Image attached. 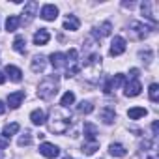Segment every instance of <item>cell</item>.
<instances>
[{"instance_id": "cell-1", "label": "cell", "mask_w": 159, "mask_h": 159, "mask_svg": "<svg viewBox=\"0 0 159 159\" xmlns=\"http://www.w3.org/2000/svg\"><path fill=\"white\" fill-rule=\"evenodd\" d=\"M47 125H49V131L51 133H56V135H64L69 125H71V114L64 109V107H58V109H52L51 111V116L47 120Z\"/></svg>"}, {"instance_id": "cell-2", "label": "cell", "mask_w": 159, "mask_h": 159, "mask_svg": "<svg viewBox=\"0 0 159 159\" xmlns=\"http://www.w3.org/2000/svg\"><path fill=\"white\" fill-rule=\"evenodd\" d=\"M56 92H58V77L56 75H49V77H45L43 81L39 83V86H38V98L39 99H51L52 96H56Z\"/></svg>"}, {"instance_id": "cell-3", "label": "cell", "mask_w": 159, "mask_h": 159, "mask_svg": "<svg viewBox=\"0 0 159 159\" xmlns=\"http://www.w3.org/2000/svg\"><path fill=\"white\" fill-rule=\"evenodd\" d=\"M152 30H153L152 26H146V25L140 23V21H131V23H129V36H131L133 39H144V38L150 36Z\"/></svg>"}, {"instance_id": "cell-4", "label": "cell", "mask_w": 159, "mask_h": 159, "mask_svg": "<svg viewBox=\"0 0 159 159\" xmlns=\"http://www.w3.org/2000/svg\"><path fill=\"white\" fill-rule=\"evenodd\" d=\"M125 83V77L122 75V73H118V75H114V77H111L109 81L105 83V86H103V92L105 94H111L112 90H116L118 86H122Z\"/></svg>"}, {"instance_id": "cell-5", "label": "cell", "mask_w": 159, "mask_h": 159, "mask_svg": "<svg viewBox=\"0 0 159 159\" xmlns=\"http://www.w3.org/2000/svg\"><path fill=\"white\" fill-rule=\"evenodd\" d=\"M140 90H142V84H140V81H139V79H131L129 83H125L124 94H125L127 98H137V96L140 94Z\"/></svg>"}, {"instance_id": "cell-6", "label": "cell", "mask_w": 159, "mask_h": 159, "mask_svg": "<svg viewBox=\"0 0 159 159\" xmlns=\"http://www.w3.org/2000/svg\"><path fill=\"white\" fill-rule=\"evenodd\" d=\"M124 52H125V39L122 36H114L111 43V56H120Z\"/></svg>"}, {"instance_id": "cell-7", "label": "cell", "mask_w": 159, "mask_h": 159, "mask_svg": "<svg viewBox=\"0 0 159 159\" xmlns=\"http://www.w3.org/2000/svg\"><path fill=\"white\" fill-rule=\"evenodd\" d=\"M39 17L45 19V21H54V19L58 17V8H56L54 4H45V6L41 8Z\"/></svg>"}, {"instance_id": "cell-8", "label": "cell", "mask_w": 159, "mask_h": 159, "mask_svg": "<svg viewBox=\"0 0 159 159\" xmlns=\"http://www.w3.org/2000/svg\"><path fill=\"white\" fill-rule=\"evenodd\" d=\"M39 153L45 155V157H49V159H54V157H58L60 150H58V146H54V144H51V142H43V144L39 146Z\"/></svg>"}, {"instance_id": "cell-9", "label": "cell", "mask_w": 159, "mask_h": 159, "mask_svg": "<svg viewBox=\"0 0 159 159\" xmlns=\"http://www.w3.org/2000/svg\"><path fill=\"white\" fill-rule=\"evenodd\" d=\"M23 99H25V92H23V90L13 92V94H10V96H8V105H10L11 109H19V107H21V103H23Z\"/></svg>"}, {"instance_id": "cell-10", "label": "cell", "mask_w": 159, "mask_h": 159, "mask_svg": "<svg viewBox=\"0 0 159 159\" xmlns=\"http://www.w3.org/2000/svg\"><path fill=\"white\" fill-rule=\"evenodd\" d=\"M152 8H153V2H148V0H146V2H142L140 4V10H142V15L146 17V19H150L153 25L157 23V17H155V13L152 11Z\"/></svg>"}, {"instance_id": "cell-11", "label": "cell", "mask_w": 159, "mask_h": 159, "mask_svg": "<svg viewBox=\"0 0 159 159\" xmlns=\"http://www.w3.org/2000/svg\"><path fill=\"white\" fill-rule=\"evenodd\" d=\"M49 39H51V34H49L47 28H39V30L34 34V45H45Z\"/></svg>"}, {"instance_id": "cell-12", "label": "cell", "mask_w": 159, "mask_h": 159, "mask_svg": "<svg viewBox=\"0 0 159 159\" xmlns=\"http://www.w3.org/2000/svg\"><path fill=\"white\" fill-rule=\"evenodd\" d=\"M109 153H111L112 157H125V155H127V150H125L124 144H120V142H112V144L109 146Z\"/></svg>"}, {"instance_id": "cell-13", "label": "cell", "mask_w": 159, "mask_h": 159, "mask_svg": "<svg viewBox=\"0 0 159 159\" xmlns=\"http://www.w3.org/2000/svg\"><path fill=\"white\" fill-rule=\"evenodd\" d=\"M36 11H38V2H26L25 4V11H23V15H25V19H26V23H30L32 19H34V15H36Z\"/></svg>"}, {"instance_id": "cell-14", "label": "cell", "mask_w": 159, "mask_h": 159, "mask_svg": "<svg viewBox=\"0 0 159 159\" xmlns=\"http://www.w3.org/2000/svg\"><path fill=\"white\" fill-rule=\"evenodd\" d=\"M6 73L10 75V79H11L13 83H21V81H23V71H21L17 66H10V64H8V66H6Z\"/></svg>"}, {"instance_id": "cell-15", "label": "cell", "mask_w": 159, "mask_h": 159, "mask_svg": "<svg viewBox=\"0 0 159 159\" xmlns=\"http://www.w3.org/2000/svg\"><path fill=\"white\" fill-rule=\"evenodd\" d=\"M51 64H52V67H54V69L67 66L66 54H64V52H52V54H51Z\"/></svg>"}, {"instance_id": "cell-16", "label": "cell", "mask_w": 159, "mask_h": 159, "mask_svg": "<svg viewBox=\"0 0 159 159\" xmlns=\"http://www.w3.org/2000/svg\"><path fill=\"white\" fill-rule=\"evenodd\" d=\"M30 120H32L34 125H43V124L47 122V116H45V112H43L41 109H36V111L30 112Z\"/></svg>"}, {"instance_id": "cell-17", "label": "cell", "mask_w": 159, "mask_h": 159, "mask_svg": "<svg viewBox=\"0 0 159 159\" xmlns=\"http://www.w3.org/2000/svg\"><path fill=\"white\" fill-rule=\"evenodd\" d=\"M79 26H81V21L77 19V15H67L66 17V21H64V28L66 30L75 32V30H79Z\"/></svg>"}, {"instance_id": "cell-18", "label": "cell", "mask_w": 159, "mask_h": 159, "mask_svg": "<svg viewBox=\"0 0 159 159\" xmlns=\"http://www.w3.org/2000/svg\"><path fill=\"white\" fill-rule=\"evenodd\" d=\"M45 64H47V62H45V56L38 54V56L32 58V66H30V67H32L34 73H41V71L45 69Z\"/></svg>"}, {"instance_id": "cell-19", "label": "cell", "mask_w": 159, "mask_h": 159, "mask_svg": "<svg viewBox=\"0 0 159 159\" xmlns=\"http://www.w3.org/2000/svg\"><path fill=\"white\" fill-rule=\"evenodd\" d=\"M96 150H99V140H86L84 144H83V153L84 155H92V153H96Z\"/></svg>"}, {"instance_id": "cell-20", "label": "cell", "mask_w": 159, "mask_h": 159, "mask_svg": "<svg viewBox=\"0 0 159 159\" xmlns=\"http://www.w3.org/2000/svg\"><path fill=\"white\" fill-rule=\"evenodd\" d=\"M21 21H23V19H21L19 15H10L8 21H6V30H8V32H15V30L19 28Z\"/></svg>"}, {"instance_id": "cell-21", "label": "cell", "mask_w": 159, "mask_h": 159, "mask_svg": "<svg viewBox=\"0 0 159 159\" xmlns=\"http://www.w3.org/2000/svg\"><path fill=\"white\" fill-rule=\"evenodd\" d=\"M146 114H148V111H146L144 107H133V109L127 111V116H129L131 120H139V118H142V116H146Z\"/></svg>"}, {"instance_id": "cell-22", "label": "cell", "mask_w": 159, "mask_h": 159, "mask_svg": "<svg viewBox=\"0 0 159 159\" xmlns=\"http://www.w3.org/2000/svg\"><path fill=\"white\" fill-rule=\"evenodd\" d=\"M114 118H116V114H114V109H111V107H105V109L101 111V120H103L107 125H111V124L114 122Z\"/></svg>"}, {"instance_id": "cell-23", "label": "cell", "mask_w": 159, "mask_h": 159, "mask_svg": "<svg viewBox=\"0 0 159 159\" xmlns=\"http://www.w3.org/2000/svg\"><path fill=\"white\" fill-rule=\"evenodd\" d=\"M13 49H15L17 52H26V39H25V36H15V39H13Z\"/></svg>"}, {"instance_id": "cell-24", "label": "cell", "mask_w": 159, "mask_h": 159, "mask_svg": "<svg viewBox=\"0 0 159 159\" xmlns=\"http://www.w3.org/2000/svg\"><path fill=\"white\" fill-rule=\"evenodd\" d=\"M84 135H86V140H98V139H96V135H98L96 125L90 124V122H86V124H84Z\"/></svg>"}, {"instance_id": "cell-25", "label": "cell", "mask_w": 159, "mask_h": 159, "mask_svg": "<svg viewBox=\"0 0 159 159\" xmlns=\"http://www.w3.org/2000/svg\"><path fill=\"white\" fill-rule=\"evenodd\" d=\"M19 129H21V125H19L17 122H13V124H8V125L4 127L2 135H4V137H8V139H11V135H15V133H17Z\"/></svg>"}, {"instance_id": "cell-26", "label": "cell", "mask_w": 159, "mask_h": 159, "mask_svg": "<svg viewBox=\"0 0 159 159\" xmlns=\"http://www.w3.org/2000/svg\"><path fill=\"white\" fill-rule=\"evenodd\" d=\"M75 103V94L73 92H66L64 96H62V99H60V105L64 107V109H67L69 105H73Z\"/></svg>"}, {"instance_id": "cell-27", "label": "cell", "mask_w": 159, "mask_h": 159, "mask_svg": "<svg viewBox=\"0 0 159 159\" xmlns=\"http://www.w3.org/2000/svg\"><path fill=\"white\" fill-rule=\"evenodd\" d=\"M77 111L81 112V114H90L94 111V105L90 101H81V103H79V107H77Z\"/></svg>"}, {"instance_id": "cell-28", "label": "cell", "mask_w": 159, "mask_h": 159, "mask_svg": "<svg viewBox=\"0 0 159 159\" xmlns=\"http://www.w3.org/2000/svg\"><path fill=\"white\" fill-rule=\"evenodd\" d=\"M148 94H150V99H152L153 103H157V101H159V86H157L155 83H152V84H150Z\"/></svg>"}, {"instance_id": "cell-29", "label": "cell", "mask_w": 159, "mask_h": 159, "mask_svg": "<svg viewBox=\"0 0 159 159\" xmlns=\"http://www.w3.org/2000/svg\"><path fill=\"white\" fill-rule=\"evenodd\" d=\"M77 56H79L77 49H69V52L66 54V60H67V64H69V66H73V64H79V62H77Z\"/></svg>"}, {"instance_id": "cell-30", "label": "cell", "mask_w": 159, "mask_h": 159, "mask_svg": "<svg viewBox=\"0 0 159 159\" xmlns=\"http://www.w3.org/2000/svg\"><path fill=\"white\" fill-rule=\"evenodd\" d=\"M79 71H81V64H73L71 67H67V71H66V77H67V79H71V77H75Z\"/></svg>"}, {"instance_id": "cell-31", "label": "cell", "mask_w": 159, "mask_h": 159, "mask_svg": "<svg viewBox=\"0 0 159 159\" xmlns=\"http://www.w3.org/2000/svg\"><path fill=\"white\" fill-rule=\"evenodd\" d=\"M30 135H32L30 131H25V135H21V139H19V146H28L32 142V137Z\"/></svg>"}, {"instance_id": "cell-32", "label": "cell", "mask_w": 159, "mask_h": 159, "mask_svg": "<svg viewBox=\"0 0 159 159\" xmlns=\"http://www.w3.org/2000/svg\"><path fill=\"white\" fill-rule=\"evenodd\" d=\"M101 36H111V30H112V25L109 23V21H105L103 25H101Z\"/></svg>"}, {"instance_id": "cell-33", "label": "cell", "mask_w": 159, "mask_h": 159, "mask_svg": "<svg viewBox=\"0 0 159 159\" xmlns=\"http://www.w3.org/2000/svg\"><path fill=\"white\" fill-rule=\"evenodd\" d=\"M10 146V139L4 137V135H0V150H6Z\"/></svg>"}, {"instance_id": "cell-34", "label": "cell", "mask_w": 159, "mask_h": 159, "mask_svg": "<svg viewBox=\"0 0 159 159\" xmlns=\"http://www.w3.org/2000/svg\"><path fill=\"white\" fill-rule=\"evenodd\" d=\"M140 56H142V58H146V60H144L146 64H150V58H152V51H146V52H140Z\"/></svg>"}, {"instance_id": "cell-35", "label": "cell", "mask_w": 159, "mask_h": 159, "mask_svg": "<svg viewBox=\"0 0 159 159\" xmlns=\"http://www.w3.org/2000/svg\"><path fill=\"white\" fill-rule=\"evenodd\" d=\"M129 75H131V79H137V77H139V69H137V67H133V69L129 71Z\"/></svg>"}, {"instance_id": "cell-36", "label": "cell", "mask_w": 159, "mask_h": 159, "mask_svg": "<svg viewBox=\"0 0 159 159\" xmlns=\"http://www.w3.org/2000/svg\"><path fill=\"white\" fill-rule=\"evenodd\" d=\"M157 129H159V124H157V122H153V124H152V133H153V137L157 135Z\"/></svg>"}, {"instance_id": "cell-37", "label": "cell", "mask_w": 159, "mask_h": 159, "mask_svg": "<svg viewBox=\"0 0 159 159\" xmlns=\"http://www.w3.org/2000/svg\"><path fill=\"white\" fill-rule=\"evenodd\" d=\"M4 83H6V75L0 71V84H4Z\"/></svg>"}, {"instance_id": "cell-38", "label": "cell", "mask_w": 159, "mask_h": 159, "mask_svg": "<svg viewBox=\"0 0 159 159\" xmlns=\"http://www.w3.org/2000/svg\"><path fill=\"white\" fill-rule=\"evenodd\" d=\"M4 112H6V105L0 101V114H4Z\"/></svg>"}, {"instance_id": "cell-39", "label": "cell", "mask_w": 159, "mask_h": 159, "mask_svg": "<svg viewBox=\"0 0 159 159\" xmlns=\"http://www.w3.org/2000/svg\"><path fill=\"white\" fill-rule=\"evenodd\" d=\"M64 159H73V157H69V155H67V157H64Z\"/></svg>"}]
</instances>
